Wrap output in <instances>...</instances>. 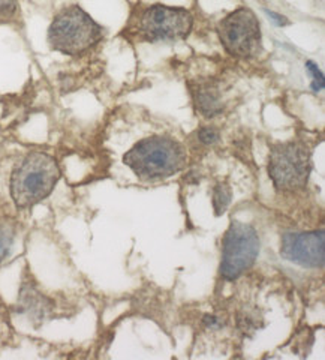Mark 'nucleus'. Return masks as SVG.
I'll use <instances>...</instances> for the list:
<instances>
[{
	"instance_id": "obj_9",
	"label": "nucleus",
	"mask_w": 325,
	"mask_h": 360,
	"mask_svg": "<svg viewBox=\"0 0 325 360\" xmlns=\"http://www.w3.org/2000/svg\"><path fill=\"white\" fill-rule=\"evenodd\" d=\"M20 305L23 312L29 314L32 320H44L51 311V303L47 297H44L41 292L30 284L21 287L20 292Z\"/></svg>"
},
{
	"instance_id": "obj_8",
	"label": "nucleus",
	"mask_w": 325,
	"mask_h": 360,
	"mask_svg": "<svg viewBox=\"0 0 325 360\" xmlns=\"http://www.w3.org/2000/svg\"><path fill=\"white\" fill-rule=\"evenodd\" d=\"M324 230L286 233L282 238V245H280V255L291 263L317 269L324 266Z\"/></svg>"
},
{
	"instance_id": "obj_14",
	"label": "nucleus",
	"mask_w": 325,
	"mask_h": 360,
	"mask_svg": "<svg viewBox=\"0 0 325 360\" xmlns=\"http://www.w3.org/2000/svg\"><path fill=\"white\" fill-rule=\"evenodd\" d=\"M198 139L199 141L203 144H215L218 140H219V134L215 128H210V127H206V128H201L199 132H198Z\"/></svg>"
},
{
	"instance_id": "obj_6",
	"label": "nucleus",
	"mask_w": 325,
	"mask_h": 360,
	"mask_svg": "<svg viewBox=\"0 0 325 360\" xmlns=\"http://www.w3.org/2000/svg\"><path fill=\"white\" fill-rule=\"evenodd\" d=\"M219 38L225 50L240 59H251L263 49L260 20L249 8L228 14L218 26Z\"/></svg>"
},
{
	"instance_id": "obj_1",
	"label": "nucleus",
	"mask_w": 325,
	"mask_h": 360,
	"mask_svg": "<svg viewBox=\"0 0 325 360\" xmlns=\"http://www.w3.org/2000/svg\"><path fill=\"white\" fill-rule=\"evenodd\" d=\"M123 162L141 180H162L182 172L187 162L183 146L165 135H153L137 143Z\"/></svg>"
},
{
	"instance_id": "obj_15",
	"label": "nucleus",
	"mask_w": 325,
	"mask_h": 360,
	"mask_svg": "<svg viewBox=\"0 0 325 360\" xmlns=\"http://www.w3.org/2000/svg\"><path fill=\"white\" fill-rule=\"evenodd\" d=\"M15 11V0H0V15L4 18L13 17Z\"/></svg>"
},
{
	"instance_id": "obj_10",
	"label": "nucleus",
	"mask_w": 325,
	"mask_h": 360,
	"mask_svg": "<svg viewBox=\"0 0 325 360\" xmlns=\"http://www.w3.org/2000/svg\"><path fill=\"white\" fill-rule=\"evenodd\" d=\"M197 108L206 117H215L222 111L219 90L213 84H199L194 92Z\"/></svg>"
},
{
	"instance_id": "obj_11",
	"label": "nucleus",
	"mask_w": 325,
	"mask_h": 360,
	"mask_svg": "<svg viewBox=\"0 0 325 360\" xmlns=\"http://www.w3.org/2000/svg\"><path fill=\"white\" fill-rule=\"evenodd\" d=\"M232 200L231 194V188L228 184H218L213 189V207H215L216 217H220L222 213H225V210L230 207Z\"/></svg>"
},
{
	"instance_id": "obj_17",
	"label": "nucleus",
	"mask_w": 325,
	"mask_h": 360,
	"mask_svg": "<svg viewBox=\"0 0 325 360\" xmlns=\"http://www.w3.org/2000/svg\"><path fill=\"white\" fill-rule=\"evenodd\" d=\"M267 15L270 17V18H273L277 22V26H286V25H289L288 18H285L284 15H279V14L273 13V11H267Z\"/></svg>"
},
{
	"instance_id": "obj_3",
	"label": "nucleus",
	"mask_w": 325,
	"mask_h": 360,
	"mask_svg": "<svg viewBox=\"0 0 325 360\" xmlns=\"http://www.w3.org/2000/svg\"><path fill=\"white\" fill-rule=\"evenodd\" d=\"M102 39V27L80 6H69L54 17L48 44L55 51L78 56Z\"/></svg>"
},
{
	"instance_id": "obj_13",
	"label": "nucleus",
	"mask_w": 325,
	"mask_h": 360,
	"mask_svg": "<svg viewBox=\"0 0 325 360\" xmlns=\"http://www.w3.org/2000/svg\"><path fill=\"white\" fill-rule=\"evenodd\" d=\"M306 68H307V71H309V74L312 75V78H313V90H315V92H319V90H322L324 89V75H322V72H321V70L318 68V65H315L313 63L312 60H309V62H306Z\"/></svg>"
},
{
	"instance_id": "obj_12",
	"label": "nucleus",
	"mask_w": 325,
	"mask_h": 360,
	"mask_svg": "<svg viewBox=\"0 0 325 360\" xmlns=\"http://www.w3.org/2000/svg\"><path fill=\"white\" fill-rule=\"evenodd\" d=\"M14 243V229L13 225L0 222V263H2L11 251Z\"/></svg>"
},
{
	"instance_id": "obj_2",
	"label": "nucleus",
	"mask_w": 325,
	"mask_h": 360,
	"mask_svg": "<svg viewBox=\"0 0 325 360\" xmlns=\"http://www.w3.org/2000/svg\"><path fill=\"white\" fill-rule=\"evenodd\" d=\"M59 179L60 168L53 156L32 152L15 165L11 174V197L17 207H32L53 193Z\"/></svg>"
},
{
	"instance_id": "obj_7",
	"label": "nucleus",
	"mask_w": 325,
	"mask_h": 360,
	"mask_svg": "<svg viewBox=\"0 0 325 360\" xmlns=\"http://www.w3.org/2000/svg\"><path fill=\"white\" fill-rule=\"evenodd\" d=\"M194 18L183 8L153 5L142 11L138 33L145 41H177L186 38L192 30Z\"/></svg>"
},
{
	"instance_id": "obj_16",
	"label": "nucleus",
	"mask_w": 325,
	"mask_h": 360,
	"mask_svg": "<svg viewBox=\"0 0 325 360\" xmlns=\"http://www.w3.org/2000/svg\"><path fill=\"white\" fill-rule=\"evenodd\" d=\"M203 324L208 329H220L223 326V321L220 320V317H218V315L207 314L206 317L203 319Z\"/></svg>"
},
{
	"instance_id": "obj_4",
	"label": "nucleus",
	"mask_w": 325,
	"mask_h": 360,
	"mask_svg": "<svg viewBox=\"0 0 325 360\" xmlns=\"http://www.w3.org/2000/svg\"><path fill=\"white\" fill-rule=\"evenodd\" d=\"M312 170V152L305 143L274 144L268 156V176L277 191H293L306 186Z\"/></svg>"
},
{
	"instance_id": "obj_5",
	"label": "nucleus",
	"mask_w": 325,
	"mask_h": 360,
	"mask_svg": "<svg viewBox=\"0 0 325 360\" xmlns=\"http://www.w3.org/2000/svg\"><path fill=\"white\" fill-rule=\"evenodd\" d=\"M260 254V236L249 224L232 221L222 243L220 275L234 281L251 269Z\"/></svg>"
}]
</instances>
